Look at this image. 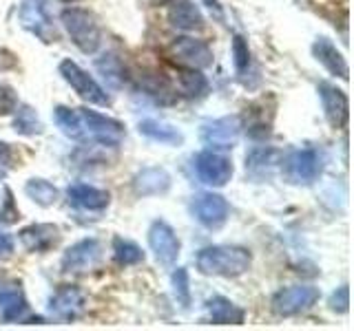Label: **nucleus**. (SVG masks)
<instances>
[{
    "mask_svg": "<svg viewBox=\"0 0 354 331\" xmlns=\"http://www.w3.org/2000/svg\"><path fill=\"white\" fill-rule=\"evenodd\" d=\"M197 270L206 276H241L250 270L252 257L246 248L237 245H208L197 252Z\"/></svg>",
    "mask_w": 354,
    "mask_h": 331,
    "instance_id": "obj_1",
    "label": "nucleus"
},
{
    "mask_svg": "<svg viewBox=\"0 0 354 331\" xmlns=\"http://www.w3.org/2000/svg\"><path fill=\"white\" fill-rule=\"evenodd\" d=\"M60 22L64 31L69 33L71 42L82 53L91 55L100 49V44H102V31H100V25L91 11L80 7H69L62 11Z\"/></svg>",
    "mask_w": 354,
    "mask_h": 331,
    "instance_id": "obj_2",
    "label": "nucleus"
},
{
    "mask_svg": "<svg viewBox=\"0 0 354 331\" xmlns=\"http://www.w3.org/2000/svg\"><path fill=\"white\" fill-rule=\"evenodd\" d=\"M82 126V141H95L102 146H120L124 139V126L118 119L106 117L102 113L88 108H77Z\"/></svg>",
    "mask_w": 354,
    "mask_h": 331,
    "instance_id": "obj_3",
    "label": "nucleus"
},
{
    "mask_svg": "<svg viewBox=\"0 0 354 331\" xmlns=\"http://www.w3.org/2000/svg\"><path fill=\"white\" fill-rule=\"evenodd\" d=\"M18 20H20L22 29L33 33V36L42 40L44 44L58 42V29L53 25V18H51L44 0H22L20 11H18Z\"/></svg>",
    "mask_w": 354,
    "mask_h": 331,
    "instance_id": "obj_4",
    "label": "nucleus"
},
{
    "mask_svg": "<svg viewBox=\"0 0 354 331\" xmlns=\"http://www.w3.org/2000/svg\"><path fill=\"white\" fill-rule=\"evenodd\" d=\"M286 168V177L292 183H315L324 172V154L317 148H301L290 152L281 161Z\"/></svg>",
    "mask_w": 354,
    "mask_h": 331,
    "instance_id": "obj_5",
    "label": "nucleus"
},
{
    "mask_svg": "<svg viewBox=\"0 0 354 331\" xmlns=\"http://www.w3.org/2000/svg\"><path fill=\"white\" fill-rule=\"evenodd\" d=\"M60 75L64 77V82L69 84L77 95H80L82 99H86L88 104H97V106L111 104V97L106 95L104 88L100 86L84 69H80L73 60L60 62Z\"/></svg>",
    "mask_w": 354,
    "mask_h": 331,
    "instance_id": "obj_6",
    "label": "nucleus"
},
{
    "mask_svg": "<svg viewBox=\"0 0 354 331\" xmlns=\"http://www.w3.org/2000/svg\"><path fill=\"white\" fill-rule=\"evenodd\" d=\"M319 301V290L313 285H292L272 296V312L277 316H297L308 312Z\"/></svg>",
    "mask_w": 354,
    "mask_h": 331,
    "instance_id": "obj_7",
    "label": "nucleus"
},
{
    "mask_svg": "<svg viewBox=\"0 0 354 331\" xmlns=\"http://www.w3.org/2000/svg\"><path fill=\"white\" fill-rule=\"evenodd\" d=\"M239 132H241L239 117L230 115V117L204 121L202 130H199V137H202V141L210 150H230L237 143Z\"/></svg>",
    "mask_w": 354,
    "mask_h": 331,
    "instance_id": "obj_8",
    "label": "nucleus"
},
{
    "mask_svg": "<svg viewBox=\"0 0 354 331\" xmlns=\"http://www.w3.org/2000/svg\"><path fill=\"white\" fill-rule=\"evenodd\" d=\"M193 168L199 177V181H204L206 185L221 188L230 181L232 177V161L217 150H204L199 152L193 159Z\"/></svg>",
    "mask_w": 354,
    "mask_h": 331,
    "instance_id": "obj_9",
    "label": "nucleus"
},
{
    "mask_svg": "<svg viewBox=\"0 0 354 331\" xmlns=\"http://www.w3.org/2000/svg\"><path fill=\"white\" fill-rule=\"evenodd\" d=\"M171 55L175 62H180L186 69H206L213 64V49L208 47L204 40H197L191 36L175 38L171 42Z\"/></svg>",
    "mask_w": 354,
    "mask_h": 331,
    "instance_id": "obj_10",
    "label": "nucleus"
},
{
    "mask_svg": "<svg viewBox=\"0 0 354 331\" xmlns=\"http://www.w3.org/2000/svg\"><path fill=\"white\" fill-rule=\"evenodd\" d=\"M193 217L208 230H219L228 221L230 205L221 194L215 192H202L193 199L191 203Z\"/></svg>",
    "mask_w": 354,
    "mask_h": 331,
    "instance_id": "obj_11",
    "label": "nucleus"
},
{
    "mask_svg": "<svg viewBox=\"0 0 354 331\" xmlns=\"http://www.w3.org/2000/svg\"><path fill=\"white\" fill-rule=\"evenodd\" d=\"M102 259V245L95 239H82L73 243L71 248H66V252L62 254V270L69 274H80V272H88L93 270L95 265Z\"/></svg>",
    "mask_w": 354,
    "mask_h": 331,
    "instance_id": "obj_12",
    "label": "nucleus"
},
{
    "mask_svg": "<svg viewBox=\"0 0 354 331\" xmlns=\"http://www.w3.org/2000/svg\"><path fill=\"white\" fill-rule=\"evenodd\" d=\"M149 245L162 265H173L180 257V250H182V243L177 239L175 230L166 223V221H153L151 228H149Z\"/></svg>",
    "mask_w": 354,
    "mask_h": 331,
    "instance_id": "obj_13",
    "label": "nucleus"
},
{
    "mask_svg": "<svg viewBox=\"0 0 354 331\" xmlns=\"http://www.w3.org/2000/svg\"><path fill=\"white\" fill-rule=\"evenodd\" d=\"M321 104H324V113L326 119L330 121L332 128H343L348 124V115H350V104H348V95L337 88L330 82H319L317 86Z\"/></svg>",
    "mask_w": 354,
    "mask_h": 331,
    "instance_id": "obj_14",
    "label": "nucleus"
},
{
    "mask_svg": "<svg viewBox=\"0 0 354 331\" xmlns=\"http://www.w3.org/2000/svg\"><path fill=\"white\" fill-rule=\"evenodd\" d=\"M84 307H86L84 294L71 285L60 287V290L49 298V314L60 320H73L77 316H82Z\"/></svg>",
    "mask_w": 354,
    "mask_h": 331,
    "instance_id": "obj_15",
    "label": "nucleus"
},
{
    "mask_svg": "<svg viewBox=\"0 0 354 331\" xmlns=\"http://www.w3.org/2000/svg\"><path fill=\"white\" fill-rule=\"evenodd\" d=\"M66 199L73 208L86 210V212H100L111 203V194L106 190L86 183H73L66 188Z\"/></svg>",
    "mask_w": 354,
    "mask_h": 331,
    "instance_id": "obj_16",
    "label": "nucleus"
},
{
    "mask_svg": "<svg viewBox=\"0 0 354 331\" xmlns=\"http://www.w3.org/2000/svg\"><path fill=\"white\" fill-rule=\"evenodd\" d=\"M18 239L27 252H47L58 243L60 230L53 223H33V225L22 228Z\"/></svg>",
    "mask_w": 354,
    "mask_h": 331,
    "instance_id": "obj_17",
    "label": "nucleus"
},
{
    "mask_svg": "<svg viewBox=\"0 0 354 331\" xmlns=\"http://www.w3.org/2000/svg\"><path fill=\"white\" fill-rule=\"evenodd\" d=\"M171 188V174L160 166H149L133 177V190L140 197H155L169 192Z\"/></svg>",
    "mask_w": 354,
    "mask_h": 331,
    "instance_id": "obj_18",
    "label": "nucleus"
},
{
    "mask_svg": "<svg viewBox=\"0 0 354 331\" xmlns=\"http://www.w3.org/2000/svg\"><path fill=\"white\" fill-rule=\"evenodd\" d=\"M313 53H315V58L326 66L330 75L341 77V80H348L350 77V66L346 58H343V53L328 38H317L313 44Z\"/></svg>",
    "mask_w": 354,
    "mask_h": 331,
    "instance_id": "obj_19",
    "label": "nucleus"
},
{
    "mask_svg": "<svg viewBox=\"0 0 354 331\" xmlns=\"http://www.w3.org/2000/svg\"><path fill=\"white\" fill-rule=\"evenodd\" d=\"M25 314H27V301L22 296L20 285L0 283V320L3 323H16V320L25 318Z\"/></svg>",
    "mask_w": 354,
    "mask_h": 331,
    "instance_id": "obj_20",
    "label": "nucleus"
},
{
    "mask_svg": "<svg viewBox=\"0 0 354 331\" xmlns=\"http://www.w3.org/2000/svg\"><path fill=\"white\" fill-rule=\"evenodd\" d=\"M279 163L281 154L274 148H252L246 154V172L254 179H270Z\"/></svg>",
    "mask_w": 354,
    "mask_h": 331,
    "instance_id": "obj_21",
    "label": "nucleus"
},
{
    "mask_svg": "<svg viewBox=\"0 0 354 331\" xmlns=\"http://www.w3.org/2000/svg\"><path fill=\"white\" fill-rule=\"evenodd\" d=\"M206 312H208L210 323H215V325H241L243 318H246V312L224 296L210 298L206 303Z\"/></svg>",
    "mask_w": 354,
    "mask_h": 331,
    "instance_id": "obj_22",
    "label": "nucleus"
},
{
    "mask_svg": "<svg viewBox=\"0 0 354 331\" xmlns=\"http://www.w3.org/2000/svg\"><path fill=\"white\" fill-rule=\"evenodd\" d=\"M169 22L177 31H195L204 27V16L199 7L191 0H180L169 11Z\"/></svg>",
    "mask_w": 354,
    "mask_h": 331,
    "instance_id": "obj_23",
    "label": "nucleus"
},
{
    "mask_svg": "<svg viewBox=\"0 0 354 331\" xmlns=\"http://www.w3.org/2000/svg\"><path fill=\"white\" fill-rule=\"evenodd\" d=\"M140 135H144L151 141H158V143H166V146H180L184 141L182 130H177L175 126L166 124L162 119H142L140 121Z\"/></svg>",
    "mask_w": 354,
    "mask_h": 331,
    "instance_id": "obj_24",
    "label": "nucleus"
},
{
    "mask_svg": "<svg viewBox=\"0 0 354 331\" xmlns=\"http://www.w3.org/2000/svg\"><path fill=\"white\" fill-rule=\"evenodd\" d=\"M177 86L184 97H202L208 91V80L199 73V69H184L177 73Z\"/></svg>",
    "mask_w": 354,
    "mask_h": 331,
    "instance_id": "obj_25",
    "label": "nucleus"
},
{
    "mask_svg": "<svg viewBox=\"0 0 354 331\" xmlns=\"http://www.w3.org/2000/svg\"><path fill=\"white\" fill-rule=\"evenodd\" d=\"M53 119L58 128L64 132L66 137H71L75 141H82V126H80V115H77V108L69 106H55L53 108Z\"/></svg>",
    "mask_w": 354,
    "mask_h": 331,
    "instance_id": "obj_26",
    "label": "nucleus"
},
{
    "mask_svg": "<svg viewBox=\"0 0 354 331\" xmlns=\"http://www.w3.org/2000/svg\"><path fill=\"white\" fill-rule=\"evenodd\" d=\"M25 194L42 208H51L58 201V188L47 179H29L25 183Z\"/></svg>",
    "mask_w": 354,
    "mask_h": 331,
    "instance_id": "obj_27",
    "label": "nucleus"
},
{
    "mask_svg": "<svg viewBox=\"0 0 354 331\" xmlns=\"http://www.w3.org/2000/svg\"><path fill=\"white\" fill-rule=\"evenodd\" d=\"M14 128L16 132H20V135H40L42 132V121L38 117V113L33 110L31 106L22 104L16 108V115H14Z\"/></svg>",
    "mask_w": 354,
    "mask_h": 331,
    "instance_id": "obj_28",
    "label": "nucleus"
},
{
    "mask_svg": "<svg viewBox=\"0 0 354 331\" xmlns=\"http://www.w3.org/2000/svg\"><path fill=\"white\" fill-rule=\"evenodd\" d=\"M113 257L120 265H138L144 261V252L138 243H133L129 239L115 237L113 239Z\"/></svg>",
    "mask_w": 354,
    "mask_h": 331,
    "instance_id": "obj_29",
    "label": "nucleus"
},
{
    "mask_svg": "<svg viewBox=\"0 0 354 331\" xmlns=\"http://www.w3.org/2000/svg\"><path fill=\"white\" fill-rule=\"evenodd\" d=\"M171 285H173V294L177 298V303L182 307L191 305V287H188V272L184 268H177L171 276Z\"/></svg>",
    "mask_w": 354,
    "mask_h": 331,
    "instance_id": "obj_30",
    "label": "nucleus"
},
{
    "mask_svg": "<svg viewBox=\"0 0 354 331\" xmlns=\"http://www.w3.org/2000/svg\"><path fill=\"white\" fill-rule=\"evenodd\" d=\"M95 66H97V69H100V73H102L104 77H106V80L111 82V84H120L122 82V77H124V75H122V73H124V71H122V64H120V60L115 58V55H104V58L102 60H97L95 62Z\"/></svg>",
    "mask_w": 354,
    "mask_h": 331,
    "instance_id": "obj_31",
    "label": "nucleus"
},
{
    "mask_svg": "<svg viewBox=\"0 0 354 331\" xmlns=\"http://www.w3.org/2000/svg\"><path fill=\"white\" fill-rule=\"evenodd\" d=\"M232 58H235L237 71H246L250 64V51H248V42L241 36L232 38Z\"/></svg>",
    "mask_w": 354,
    "mask_h": 331,
    "instance_id": "obj_32",
    "label": "nucleus"
},
{
    "mask_svg": "<svg viewBox=\"0 0 354 331\" xmlns=\"http://www.w3.org/2000/svg\"><path fill=\"white\" fill-rule=\"evenodd\" d=\"M348 305H350V290H348V285H343L330 296V309H332V312H337V314H346Z\"/></svg>",
    "mask_w": 354,
    "mask_h": 331,
    "instance_id": "obj_33",
    "label": "nucleus"
},
{
    "mask_svg": "<svg viewBox=\"0 0 354 331\" xmlns=\"http://www.w3.org/2000/svg\"><path fill=\"white\" fill-rule=\"evenodd\" d=\"M5 194H7V199H5V205L0 208V221H3V223H14L18 219V210L14 205V197H11V192L5 190Z\"/></svg>",
    "mask_w": 354,
    "mask_h": 331,
    "instance_id": "obj_34",
    "label": "nucleus"
},
{
    "mask_svg": "<svg viewBox=\"0 0 354 331\" xmlns=\"http://www.w3.org/2000/svg\"><path fill=\"white\" fill-rule=\"evenodd\" d=\"M14 252V239H11V234H7V232H0V254H11Z\"/></svg>",
    "mask_w": 354,
    "mask_h": 331,
    "instance_id": "obj_35",
    "label": "nucleus"
},
{
    "mask_svg": "<svg viewBox=\"0 0 354 331\" xmlns=\"http://www.w3.org/2000/svg\"><path fill=\"white\" fill-rule=\"evenodd\" d=\"M9 161H11V152H9V146H7V143H0V177L5 174V170H7Z\"/></svg>",
    "mask_w": 354,
    "mask_h": 331,
    "instance_id": "obj_36",
    "label": "nucleus"
},
{
    "mask_svg": "<svg viewBox=\"0 0 354 331\" xmlns=\"http://www.w3.org/2000/svg\"><path fill=\"white\" fill-rule=\"evenodd\" d=\"M202 3H204L210 11H215L217 16H221V5H219V0H202Z\"/></svg>",
    "mask_w": 354,
    "mask_h": 331,
    "instance_id": "obj_37",
    "label": "nucleus"
},
{
    "mask_svg": "<svg viewBox=\"0 0 354 331\" xmlns=\"http://www.w3.org/2000/svg\"><path fill=\"white\" fill-rule=\"evenodd\" d=\"M64 3H75V0H64Z\"/></svg>",
    "mask_w": 354,
    "mask_h": 331,
    "instance_id": "obj_38",
    "label": "nucleus"
}]
</instances>
